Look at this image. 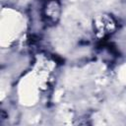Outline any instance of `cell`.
Returning <instances> with one entry per match:
<instances>
[{"label":"cell","mask_w":126,"mask_h":126,"mask_svg":"<svg viewBox=\"0 0 126 126\" xmlns=\"http://www.w3.org/2000/svg\"><path fill=\"white\" fill-rule=\"evenodd\" d=\"M121 80L126 82V66L121 70Z\"/></svg>","instance_id":"obj_3"},{"label":"cell","mask_w":126,"mask_h":126,"mask_svg":"<svg viewBox=\"0 0 126 126\" xmlns=\"http://www.w3.org/2000/svg\"><path fill=\"white\" fill-rule=\"evenodd\" d=\"M20 27L19 18L15 15H7L2 20V35L7 32V38L14 35Z\"/></svg>","instance_id":"obj_2"},{"label":"cell","mask_w":126,"mask_h":126,"mask_svg":"<svg viewBox=\"0 0 126 126\" xmlns=\"http://www.w3.org/2000/svg\"><path fill=\"white\" fill-rule=\"evenodd\" d=\"M21 99L23 103L26 104H32L33 103L37 98L36 94V87H35V80H26L24 82V85L21 87Z\"/></svg>","instance_id":"obj_1"}]
</instances>
